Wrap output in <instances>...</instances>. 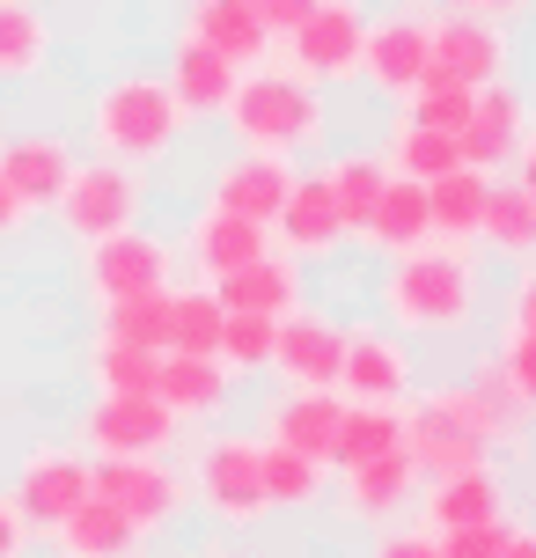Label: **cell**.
I'll list each match as a JSON object with an SVG mask.
<instances>
[{
	"label": "cell",
	"mask_w": 536,
	"mask_h": 558,
	"mask_svg": "<svg viewBox=\"0 0 536 558\" xmlns=\"http://www.w3.org/2000/svg\"><path fill=\"white\" fill-rule=\"evenodd\" d=\"M382 308H390L397 338H449L478 316V265L449 243H419V251L390 257Z\"/></svg>",
	"instance_id": "cell-1"
},
{
	"label": "cell",
	"mask_w": 536,
	"mask_h": 558,
	"mask_svg": "<svg viewBox=\"0 0 536 558\" xmlns=\"http://www.w3.org/2000/svg\"><path fill=\"white\" fill-rule=\"evenodd\" d=\"M221 118H228V133H235L243 155H280V162H294L302 147H316L324 125H331L324 88L302 82L294 66H251V74L235 82Z\"/></svg>",
	"instance_id": "cell-2"
},
{
	"label": "cell",
	"mask_w": 536,
	"mask_h": 558,
	"mask_svg": "<svg viewBox=\"0 0 536 558\" xmlns=\"http://www.w3.org/2000/svg\"><path fill=\"white\" fill-rule=\"evenodd\" d=\"M88 133H96V147H103V162H162L176 147V133H184V118H176L170 88H162V74H118V82L96 88V104H88Z\"/></svg>",
	"instance_id": "cell-3"
},
{
	"label": "cell",
	"mask_w": 536,
	"mask_h": 558,
	"mask_svg": "<svg viewBox=\"0 0 536 558\" xmlns=\"http://www.w3.org/2000/svg\"><path fill=\"white\" fill-rule=\"evenodd\" d=\"M404 456L419 477H463V471H485L492 463V441L478 426V404H471V383H441L426 390L412 412H404Z\"/></svg>",
	"instance_id": "cell-4"
},
{
	"label": "cell",
	"mask_w": 536,
	"mask_h": 558,
	"mask_svg": "<svg viewBox=\"0 0 536 558\" xmlns=\"http://www.w3.org/2000/svg\"><path fill=\"white\" fill-rule=\"evenodd\" d=\"M141 206H147L141 169L96 155V162H74L66 192L52 198V221L66 228L74 243H103V235H118V228H141Z\"/></svg>",
	"instance_id": "cell-5"
},
{
	"label": "cell",
	"mask_w": 536,
	"mask_h": 558,
	"mask_svg": "<svg viewBox=\"0 0 536 558\" xmlns=\"http://www.w3.org/2000/svg\"><path fill=\"white\" fill-rule=\"evenodd\" d=\"M294 45V74L302 82H361V52H367V15L361 0H316L302 23L287 29Z\"/></svg>",
	"instance_id": "cell-6"
},
{
	"label": "cell",
	"mask_w": 536,
	"mask_h": 558,
	"mask_svg": "<svg viewBox=\"0 0 536 558\" xmlns=\"http://www.w3.org/2000/svg\"><path fill=\"white\" fill-rule=\"evenodd\" d=\"M82 279H88V294H96L103 308L170 294V243L147 235V228H118V235H103V243H88Z\"/></svg>",
	"instance_id": "cell-7"
},
{
	"label": "cell",
	"mask_w": 536,
	"mask_h": 558,
	"mask_svg": "<svg viewBox=\"0 0 536 558\" xmlns=\"http://www.w3.org/2000/svg\"><path fill=\"white\" fill-rule=\"evenodd\" d=\"M257 456H265L257 434H214V441L198 448V500L214 507L228 530H251L257 514H272V507H265Z\"/></svg>",
	"instance_id": "cell-8"
},
{
	"label": "cell",
	"mask_w": 536,
	"mask_h": 558,
	"mask_svg": "<svg viewBox=\"0 0 536 558\" xmlns=\"http://www.w3.org/2000/svg\"><path fill=\"white\" fill-rule=\"evenodd\" d=\"M88 477H96V463H88L82 448H29L23 456V471H15V514H23V530L37 536H52L74 507L88 500Z\"/></svg>",
	"instance_id": "cell-9"
},
{
	"label": "cell",
	"mask_w": 536,
	"mask_h": 558,
	"mask_svg": "<svg viewBox=\"0 0 536 558\" xmlns=\"http://www.w3.org/2000/svg\"><path fill=\"white\" fill-rule=\"evenodd\" d=\"M339 397L345 404H390L404 412L412 397V345L382 324H353L345 331V353H339Z\"/></svg>",
	"instance_id": "cell-10"
},
{
	"label": "cell",
	"mask_w": 536,
	"mask_h": 558,
	"mask_svg": "<svg viewBox=\"0 0 536 558\" xmlns=\"http://www.w3.org/2000/svg\"><path fill=\"white\" fill-rule=\"evenodd\" d=\"M88 493H96L103 507H118L141 536H155V530H170V522H176V507H184V477H176L162 456H133V463H96Z\"/></svg>",
	"instance_id": "cell-11"
},
{
	"label": "cell",
	"mask_w": 536,
	"mask_h": 558,
	"mask_svg": "<svg viewBox=\"0 0 536 558\" xmlns=\"http://www.w3.org/2000/svg\"><path fill=\"white\" fill-rule=\"evenodd\" d=\"M339 353H345V324H331L324 308H294L272 324V367L287 390H339Z\"/></svg>",
	"instance_id": "cell-12"
},
{
	"label": "cell",
	"mask_w": 536,
	"mask_h": 558,
	"mask_svg": "<svg viewBox=\"0 0 536 558\" xmlns=\"http://www.w3.org/2000/svg\"><path fill=\"white\" fill-rule=\"evenodd\" d=\"M426 59L455 88H492L508 74V37L500 23H478V15H441V23H426Z\"/></svg>",
	"instance_id": "cell-13"
},
{
	"label": "cell",
	"mask_w": 536,
	"mask_h": 558,
	"mask_svg": "<svg viewBox=\"0 0 536 558\" xmlns=\"http://www.w3.org/2000/svg\"><path fill=\"white\" fill-rule=\"evenodd\" d=\"M176 441V418L155 397H96L88 412V456L96 463H133V456H162Z\"/></svg>",
	"instance_id": "cell-14"
},
{
	"label": "cell",
	"mask_w": 536,
	"mask_h": 558,
	"mask_svg": "<svg viewBox=\"0 0 536 558\" xmlns=\"http://www.w3.org/2000/svg\"><path fill=\"white\" fill-rule=\"evenodd\" d=\"M522 133H529V104H522L508 82H492V88H478V104H471V118H463V133H455V155H463V169L492 177V169H508V162H514Z\"/></svg>",
	"instance_id": "cell-15"
},
{
	"label": "cell",
	"mask_w": 536,
	"mask_h": 558,
	"mask_svg": "<svg viewBox=\"0 0 536 558\" xmlns=\"http://www.w3.org/2000/svg\"><path fill=\"white\" fill-rule=\"evenodd\" d=\"M66 177H74V147L59 133H15L0 147V184L15 192L23 214H52V198L66 192Z\"/></svg>",
	"instance_id": "cell-16"
},
{
	"label": "cell",
	"mask_w": 536,
	"mask_h": 558,
	"mask_svg": "<svg viewBox=\"0 0 536 558\" xmlns=\"http://www.w3.org/2000/svg\"><path fill=\"white\" fill-rule=\"evenodd\" d=\"M235 82H243V66H228L221 52H206L198 37H176L162 88H170V104H176V118H184V125H206V118H221V111H228V96H235Z\"/></svg>",
	"instance_id": "cell-17"
},
{
	"label": "cell",
	"mask_w": 536,
	"mask_h": 558,
	"mask_svg": "<svg viewBox=\"0 0 536 558\" xmlns=\"http://www.w3.org/2000/svg\"><path fill=\"white\" fill-rule=\"evenodd\" d=\"M361 74L382 96H412V88L434 74V59H426V23L419 15H382V23H367V52H361Z\"/></svg>",
	"instance_id": "cell-18"
},
{
	"label": "cell",
	"mask_w": 536,
	"mask_h": 558,
	"mask_svg": "<svg viewBox=\"0 0 536 558\" xmlns=\"http://www.w3.org/2000/svg\"><path fill=\"white\" fill-rule=\"evenodd\" d=\"M287 184H294V162H280V155H243V147H235L221 162V177H214V198H206V206L272 228V214L287 206Z\"/></svg>",
	"instance_id": "cell-19"
},
{
	"label": "cell",
	"mask_w": 536,
	"mask_h": 558,
	"mask_svg": "<svg viewBox=\"0 0 536 558\" xmlns=\"http://www.w3.org/2000/svg\"><path fill=\"white\" fill-rule=\"evenodd\" d=\"M272 235L287 243V257L302 265V257H331L345 243V221L339 206H331V184L324 177H294L287 184V206L272 214Z\"/></svg>",
	"instance_id": "cell-20"
},
{
	"label": "cell",
	"mask_w": 536,
	"mask_h": 558,
	"mask_svg": "<svg viewBox=\"0 0 536 558\" xmlns=\"http://www.w3.org/2000/svg\"><path fill=\"white\" fill-rule=\"evenodd\" d=\"M214 302H221L228 316H265V324H280V316H294V308H302V265L265 251L257 265L214 279Z\"/></svg>",
	"instance_id": "cell-21"
},
{
	"label": "cell",
	"mask_w": 536,
	"mask_h": 558,
	"mask_svg": "<svg viewBox=\"0 0 536 558\" xmlns=\"http://www.w3.org/2000/svg\"><path fill=\"white\" fill-rule=\"evenodd\" d=\"M184 37H198L206 52H221L228 66H265V52H272V29L251 15V0H192V23H184Z\"/></svg>",
	"instance_id": "cell-22"
},
{
	"label": "cell",
	"mask_w": 536,
	"mask_h": 558,
	"mask_svg": "<svg viewBox=\"0 0 536 558\" xmlns=\"http://www.w3.org/2000/svg\"><path fill=\"white\" fill-rule=\"evenodd\" d=\"M155 404L184 426V418H221L228 412V367L198 361V353H162L155 367Z\"/></svg>",
	"instance_id": "cell-23"
},
{
	"label": "cell",
	"mask_w": 536,
	"mask_h": 558,
	"mask_svg": "<svg viewBox=\"0 0 536 558\" xmlns=\"http://www.w3.org/2000/svg\"><path fill=\"white\" fill-rule=\"evenodd\" d=\"M192 265L206 279H228V272H243V265H257V257L272 251V228H257V221H243V214H221V206H206L192 221Z\"/></svg>",
	"instance_id": "cell-24"
},
{
	"label": "cell",
	"mask_w": 536,
	"mask_h": 558,
	"mask_svg": "<svg viewBox=\"0 0 536 558\" xmlns=\"http://www.w3.org/2000/svg\"><path fill=\"white\" fill-rule=\"evenodd\" d=\"M478 522H508V477L492 471H463V477H441L434 500H426V530L449 536V530H478Z\"/></svg>",
	"instance_id": "cell-25"
},
{
	"label": "cell",
	"mask_w": 536,
	"mask_h": 558,
	"mask_svg": "<svg viewBox=\"0 0 536 558\" xmlns=\"http://www.w3.org/2000/svg\"><path fill=\"white\" fill-rule=\"evenodd\" d=\"M485 192H492V177H478V169L434 177V184H426V235L449 243V251H471L478 228H485Z\"/></svg>",
	"instance_id": "cell-26"
},
{
	"label": "cell",
	"mask_w": 536,
	"mask_h": 558,
	"mask_svg": "<svg viewBox=\"0 0 536 558\" xmlns=\"http://www.w3.org/2000/svg\"><path fill=\"white\" fill-rule=\"evenodd\" d=\"M339 418H345V397L339 390H287L280 404H272V434H265V441H280V448H294V456L331 463Z\"/></svg>",
	"instance_id": "cell-27"
},
{
	"label": "cell",
	"mask_w": 536,
	"mask_h": 558,
	"mask_svg": "<svg viewBox=\"0 0 536 558\" xmlns=\"http://www.w3.org/2000/svg\"><path fill=\"white\" fill-rule=\"evenodd\" d=\"M412 485H419V471H412V456H404V448L339 471V493H345V514H353V522H390L397 507L412 500Z\"/></svg>",
	"instance_id": "cell-28"
},
{
	"label": "cell",
	"mask_w": 536,
	"mask_h": 558,
	"mask_svg": "<svg viewBox=\"0 0 536 558\" xmlns=\"http://www.w3.org/2000/svg\"><path fill=\"white\" fill-rule=\"evenodd\" d=\"M52 551L59 558H133L141 551V530H133L118 507H103L96 493H88V500L52 530Z\"/></svg>",
	"instance_id": "cell-29"
},
{
	"label": "cell",
	"mask_w": 536,
	"mask_h": 558,
	"mask_svg": "<svg viewBox=\"0 0 536 558\" xmlns=\"http://www.w3.org/2000/svg\"><path fill=\"white\" fill-rule=\"evenodd\" d=\"M478 243H485V251H500V257H514V265H536V198L522 192L514 177H492Z\"/></svg>",
	"instance_id": "cell-30"
},
{
	"label": "cell",
	"mask_w": 536,
	"mask_h": 558,
	"mask_svg": "<svg viewBox=\"0 0 536 558\" xmlns=\"http://www.w3.org/2000/svg\"><path fill=\"white\" fill-rule=\"evenodd\" d=\"M361 243H375V251H419V243H434L426 235V184H412V177H390L382 184V198H375V214H367V235Z\"/></svg>",
	"instance_id": "cell-31"
},
{
	"label": "cell",
	"mask_w": 536,
	"mask_h": 558,
	"mask_svg": "<svg viewBox=\"0 0 536 558\" xmlns=\"http://www.w3.org/2000/svg\"><path fill=\"white\" fill-rule=\"evenodd\" d=\"M324 184H331V206H339V221H345V243H361L367 214H375V198L390 184V162L382 155H339V162L324 169Z\"/></svg>",
	"instance_id": "cell-32"
},
{
	"label": "cell",
	"mask_w": 536,
	"mask_h": 558,
	"mask_svg": "<svg viewBox=\"0 0 536 558\" xmlns=\"http://www.w3.org/2000/svg\"><path fill=\"white\" fill-rule=\"evenodd\" d=\"M404 448V412L390 404H345L339 441H331V471H353V463H375V456H397Z\"/></svg>",
	"instance_id": "cell-33"
},
{
	"label": "cell",
	"mask_w": 536,
	"mask_h": 558,
	"mask_svg": "<svg viewBox=\"0 0 536 558\" xmlns=\"http://www.w3.org/2000/svg\"><path fill=\"white\" fill-rule=\"evenodd\" d=\"M52 59V23L37 15V0H0V82H29Z\"/></svg>",
	"instance_id": "cell-34"
},
{
	"label": "cell",
	"mask_w": 536,
	"mask_h": 558,
	"mask_svg": "<svg viewBox=\"0 0 536 558\" xmlns=\"http://www.w3.org/2000/svg\"><path fill=\"white\" fill-rule=\"evenodd\" d=\"M221 324H228V308L214 302V287H170V338H162V353L214 361L221 353Z\"/></svg>",
	"instance_id": "cell-35"
},
{
	"label": "cell",
	"mask_w": 536,
	"mask_h": 558,
	"mask_svg": "<svg viewBox=\"0 0 536 558\" xmlns=\"http://www.w3.org/2000/svg\"><path fill=\"white\" fill-rule=\"evenodd\" d=\"M257 477H265V507H316V500H324V485H331V463H316V456H294V448L265 441Z\"/></svg>",
	"instance_id": "cell-36"
},
{
	"label": "cell",
	"mask_w": 536,
	"mask_h": 558,
	"mask_svg": "<svg viewBox=\"0 0 536 558\" xmlns=\"http://www.w3.org/2000/svg\"><path fill=\"white\" fill-rule=\"evenodd\" d=\"M382 162H390V177L434 184V177L463 169V155H455L449 133H426V125H412V118H397V133H390V147H382Z\"/></svg>",
	"instance_id": "cell-37"
},
{
	"label": "cell",
	"mask_w": 536,
	"mask_h": 558,
	"mask_svg": "<svg viewBox=\"0 0 536 558\" xmlns=\"http://www.w3.org/2000/svg\"><path fill=\"white\" fill-rule=\"evenodd\" d=\"M471 104H478V88H455V82H441V74H426L412 96H404V111L397 118H412V125H426V133H463V118H471Z\"/></svg>",
	"instance_id": "cell-38"
},
{
	"label": "cell",
	"mask_w": 536,
	"mask_h": 558,
	"mask_svg": "<svg viewBox=\"0 0 536 558\" xmlns=\"http://www.w3.org/2000/svg\"><path fill=\"white\" fill-rule=\"evenodd\" d=\"M155 367H162V353L96 338V390L103 397H155Z\"/></svg>",
	"instance_id": "cell-39"
},
{
	"label": "cell",
	"mask_w": 536,
	"mask_h": 558,
	"mask_svg": "<svg viewBox=\"0 0 536 558\" xmlns=\"http://www.w3.org/2000/svg\"><path fill=\"white\" fill-rule=\"evenodd\" d=\"M103 338H111V345H141V353H162V338H170V294L103 308Z\"/></svg>",
	"instance_id": "cell-40"
},
{
	"label": "cell",
	"mask_w": 536,
	"mask_h": 558,
	"mask_svg": "<svg viewBox=\"0 0 536 558\" xmlns=\"http://www.w3.org/2000/svg\"><path fill=\"white\" fill-rule=\"evenodd\" d=\"M214 361L228 375H257V367H272V324L265 316H228L221 324V353Z\"/></svg>",
	"instance_id": "cell-41"
},
{
	"label": "cell",
	"mask_w": 536,
	"mask_h": 558,
	"mask_svg": "<svg viewBox=\"0 0 536 558\" xmlns=\"http://www.w3.org/2000/svg\"><path fill=\"white\" fill-rule=\"evenodd\" d=\"M500 375H508V390L522 397V404H529L536 412V338H508V345H500Z\"/></svg>",
	"instance_id": "cell-42"
},
{
	"label": "cell",
	"mask_w": 536,
	"mask_h": 558,
	"mask_svg": "<svg viewBox=\"0 0 536 558\" xmlns=\"http://www.w3.org/2000/svg\"><path fill=\"white\" fill-rule=\"evenodd\" d=\"M441 544V558H500V544H508V522H478V530H449L434 536Z\"/></svg>",
	"instance_id": "cell-43"
},
{
	"label": "cell",
	"mask_w": 536,
	"mask_h": 558,
	"mask_svg": "<svg viewBox=\"0 0 536 558\" xmlns=\"http://www.w3.org/2000/svg\"><path fill=\"white\" fill-rule=\"evenodd\" d=\"M508 338H536V265H522L508 294Z\"/></svg>",
	"instance_id": "cell-44"
},
{
	"label": "cell",
	"mask_w": 536,
	"mask_h": 558,
	"mask_svg": "<svg viewBox=\"0 0 536 558\" xmlns=\"http://www.w3.org/2000/svg\"><path fill=\"white\" fill-rule=\"evenodd\" d=\"M375 558H441V544H434V530H390L375 544Z\"/></svg>",
	"instance_id": "cell-45"
},
{
	"label": "cell",
	"mask_w": 536,
	"mask_h": 558,
	"mask_svg": "<svg viewBox=\"0 0 536 558\" xmlns=\"http://www.w3.org/2000/svg\"><path fill=\"white\" fill-rule=\"evenodd\" d=\"M309 8H316V0H251V15H257L265 29H272V37H287V29L302 23Z\"/></svg>",
	"instance_id": "cell-46"
},
{
	"label": "cell",
	"mask_w": 536,
	"mask_h": 558,
	"mask_svg": "<svg viewBox=\"0 0 536 558\" xmlns=\"http://www.w3.org/2000/svg\"><path fill=\"white\" fill-rule=\"evenodd\" d=\"M29 551V530H23V514H15V500L0 493V558H23Z\"/></svg>",
	"instance_id": "cell-47"
},
{
	"label": "cell",
	"mask_w": 536,
	"mask_h": 558,
	"mask_svg": "<svg viewBox=\"0 0 536 558\" xmlns=\"http://www.w3.org/2000/svg\"><path fill=\"white\" fill-rule=\"evenodd\" d=\"M514 184H522V192H529L536 198V125H529V133H522V147H514Z\"/></svg>",
	"instance_id": "cell-48"
},
{
	"label": "cell",
	"mask_w": 536,
	"mask_h": 558,
	"mask_svg": "<svg viewBox=\"0 0 536 558\" xmlns=\"http://www.w3.org/2000/svg\"><path fill=\"white\" fill-rule=\"evenodd\" d=\"M522 8H529V0H463V15H478V23H508Z\"/></svg>",
	"instance_id": "cell-49"
},
{
	"label": "cell",
	"mask_w": 536,
	"mask_h": 558,
	"mask_svg": "<svg viewBox=\"0 0 536 558\" xmlns=\"http://www.w3.org/2000/svg\"><path fill=\"white\" fill-rule=\"evenodd\" d=\"M500 558H536V522H508V544Z\"/></svg>",
	"instance_id": "cell-50"
},
{
	"label": "cell",
	"mask_w": 536,
	"mask_h": 558,
	"mask_svg": "<svg viewBox=\"0 0 536 558\" xmlns=\"http://www.w3.org/2000/svg\"><path fill=\"white\" fill-rule=\"evenodd\" d=\"M23 221H29V214H23V206H15V192L0 184V235H15V228H23Z\"/></svg>",
	"instance_id": "cell-51"
},
{
	"label": "cell",
	"mask_w": 536,
	"mask_h": 558,
	"mask_svg": "<svg viewBox=\"0 0 536 558\" xmlns=\"http://www.w3.org/2000/svg\"><path fill=\"white\" fill-rule=\"evenodd\" d=\"M214 558H251V551H214Z\"/></svg>",
	"instance_id": "cell-52"
}]
</instances>
